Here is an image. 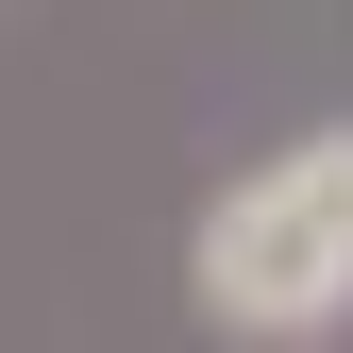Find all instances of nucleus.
<instances>
[{
    "mask_svg": "<svg viewBox=\"0 0 353 353\" xmlns=\"http://www.w3.org/2000/svg\"><path fill=\"white\" fill-rule=\"evenodd\" d=\"M336 286H353V135L286 152L270 185H236L202 219V303L219 320H320Z\"/></svg>",
    "mask_w": 353,
    "mask_h": 353,
    "instance_id": "1",
    "label": "nucleus"
}]
</instances>
